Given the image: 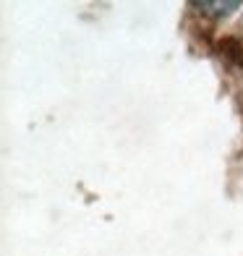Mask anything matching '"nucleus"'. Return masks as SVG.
Listing matches in <instances>:
<instances>
[{
	"mask_svg": "<svg viewBox=\"0 0 243 256\" xmlns=\"http://www.w3.org/2000/svg\"><path fill=\"white\" fill-rule=\"evenodd\" d=\"M199 8H204V10H210L212 16H228V14H233V10H238L240 8V3H199Z\"/></svg>",
	"mask_w": 243,
	"mask_h": 256,
	"instance_id": "1",
	"label": "nucleus"
}]
</instances>
